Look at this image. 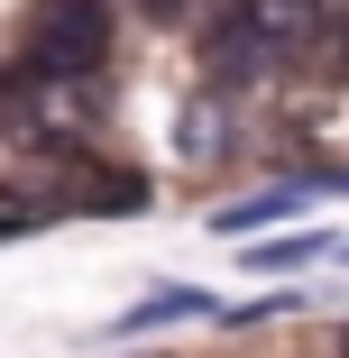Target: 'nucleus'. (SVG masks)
Segmentation results:
<instances>
[{"instance_id":"obj_1","label":"nucleus","mask_w":349,"mask_h":358,"mask_svg":"<svg viewBox=\"0 0 349 358\" xmlns=\"http://www.w3.org/2000/svg\"><path fill=\"white\" fill-rule=\"evenodd\" d=\"M322 10L313 0H221L212 28H202V74L212 83H266L285 74V64H304L322 46Z\"/></svg>"},{"instance_id":"obj_2","label":"nucleus","mask_w":349,"mask_h":358,"mask_svg":"<svg viewBox=\"0 0 349 358\" xmlns=\"http://www.w3.org/2000/svg\"><path fill=\"white\" fill-rule=\"evenodd\" d=\"M111 0H37L28 10V74L37 83H101L111 64Z\"/></svg>"},{"instance_id":"obj_3","label":"nucleus","mask_w":349,"mask_h":358,"mask_svg":"<svg viewBox=\"0 0 349 358\" xmlns=\"http://www.w3.org/2000/svg\"><path fill=\"white\" fill-rule=\"evenodd\" d=\"M101 110H111L101 83H37V74H19L0 92V129H10L19 148H37V157H83V138L101 129Z\"/></svg>"},{"instance_id":"obj_4","label":"nucleus","mask_w":349,"mask_h":358,"mask_svg":"<svg viewBox=\"0 0 349 358\" xmlns=\"http://www.w3.org/2000/svg\"><path fill=\"white\" fill-rule=\"evenodd\" d=\"M221 138H230V120H221V92H193V101H184V129H175V148L202 166V157H221Z\"/></svg>"},{"instance_id":"obj_5","label":"nucleus","mask_w":349,"mask_h":358,"mask_svg":"<svg viewBox=\"0 0 349 358\" xmlns=\"http://www.w3.org/2000/svg\"><path fill=\"white\" fill-rule=\"evenodd\" d=\"M193 313H212V294H202V285H175V294H148L138 313H120V331H157V322H193Z\"/></svg>"},{"instance_id":"obj_6","label":"nucleus","mask_w":349,"mask_h":358,"mask_svg":"<svg viewBox=\"0 0 349 358\" xmlns=\"http://www.w3.org/2000/svg\"><path fill=\"white\" fill-rule=\"evenodd\" d=\"M55 221V193H28V184H0V239H28Z\"/></svg>"},{"instance_id":"obj_7","label":"nucleus","mask_w":349,"mask_h":358,"mask_svg":"<svg viewBox=\"0 0 349 358\" xmlns=\"http://www.w3.org/2000/svg\"><path fill=\"white\" fill-rule=\"evenodd\" d=\"M322 64H331V92H349V19H331L322 28V46H313Z\"/></svg>"},{"instance_id":"obj_8","label":"nucleus","mask_w":349,"mask_h":358,"mask_svg":"<svg viewBox=\"0 0 349 358\" xmlns=\"http://www.w3.org/2000/svg\"><path fill=\"white\" fill-rule=\"evenodd\" d=\"M304 257H322V239H266V248H248V266H304Z\"/></svg>"},{"instance_id":"obj_9","label":"nucleus","mask_w":349,"mask_h":358,"mask_svg":"<svg viewBox=\"0 0 349 358\" xmlns=\"http://www.w3.org/2000/svg\"><path fill=\"white\" fill-rule=\"evenodd\" d=\"M138 10H148V19H166V28H175V19H212L221 0H138Z\"/></svg>"},{"instance_id":"obj_10","label":"nucleus","mask_w":349,"mask_h":358,"mask_svg":"<svg viewBox=\"0 0 349 358\" xmlns=\"http://www.w3.org/2000/svg\"><path fill=\"white\" fill-rule=\"evenodd\" d=\"M313 10H322V19H349V0H313Z\"/></svg>"}]
</instances>
